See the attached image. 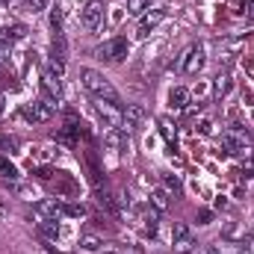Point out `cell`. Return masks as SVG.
I'll list each match as a JSON object with an SVG mask.
<instances>
[{
	"mask_svg": "<svg viewBox=\"0 0 254 254\" xmlns=\"http://www.w3.org/2000/svg\"><path fill=\"white\" fill-rule=\"evenodd\" d=\"M80 80H83V89L92 92L95 98L110 101V104H116V107H125L122 98H119V92L113 89V83H110L101 71H95V68H80Z\"/></svg>",
	"mask_w": 254,
	"mask_h": 254,
	"instance_id": "6da1fadb",
	"label": "cell"
},
{
	"mask_svg": "<svg viewBox=\"0 0 254 254\" xmlns=\"http://www.w3.org/2000/svg\"><path fill=\"white\" fill-rule=\"evenodd\" d=\"M222 148H225L231 157H246V154L252 151V139H249V133L240 125H234L231 130L222 133Z\"/></svg>",
	"mask_w": 254,
	"mask_h": 254,
	"instance_id": "7a4b0ae2",
	"label": "cell"
},
{
	"mask_svg": "<svg viewBox=\"0 0 254 254\" xmlns=\"http://www.w3.org/2000/svg\"><path fill=\"white\" fill-rule=\"evenodd\" d=\"M127 48H130V45H127L125 36H116V39L104 42L101 48H95V57H98V60H107V63H125Z\"/></svg>",
	"mask_w": 254,
	"mask_h": 254,
	"instance_id": "3957f363",
	"label": "cell"
},
{
	"mask_svg": "<svg viewBox=\"0 0 254 254\" xmlns=\"http://www.w3.org/2000/svg\"><path fill=\"white\" fill-rule=\"evenodd\" d=\"M204 60H207V51H204V45H190V48L181 54L178 68H181L184 74H198V71L204 68Z\"/></svg>",
	"mask_w": 254,
	"mask_h": 254,
	"instance_id": "277c9868",
	"label": "cell"
},
{
	"mask_svg": "<svg viewBox=\"0 0 254 254\" xmlns=\"http://www.w3.org/2000/svg\"><path fill=\"white\" fill-rule=\"evenodd\" d=\"M54 110L57 107H51L48 101H30V104H24V110H21V116L27 119V122H33V125H45V122H51L54 119Z\"/></svg>",
	"mask_w": 254,
	"mask_h": 254,
	"instance_id": "5b68a950",
	"label": "cell"
},
{
	"mask_svg": "<svg viewBox=\"0 0 254 254\" xmlns=\"http://www.w3.org/2000/svg\"><path fill=\"white\" fill-rule=\"evenodd\" d=\"M101 21H104V3H101V0H89V3L83 6V12H80V24H83L86 30H98Z\"/></svg>",
	"mask_w": 254,
	"mask_h": 254,
	"instance_id": "8992f818",
	"label": "cell"
},
{
	"mask_svg": "<svg viewBox=\"0 0 254 254\" xmlns=\"http://www.w3.org/2000/svg\"><path fill=\"white\" fill-rule=\"evenodd\" d=\"M98 116L104 119L107 127H116V130H125V116H122V107L110 104V101H101L98 98Z\"/></svg>",
	"mask_w": 254,
	"mask_h": 254,
	"instance_id": "52a82bcc",
	"label": "cell"
},
{
	"mask_svg": "<svg viewBox=\"0 0 254 254\" xmlns=\"http://www.w3.org/2000/svg\"><path fill=\"white\" fill-rule=\"evenodd\" d=\"M172 243H175L178 254L192 252V249H195V240H192L190 225H184V222H175V228H172Z\"/></svg>",
	"mask_w": 254,
	"mask_h": 254,
	"instance_id": "ba28073f",
	"label": "cell"
},
{
	"mask_svg": "<svg viewBox=\"0 0 254 254\" xmlns=\"http://www.w3.org/2000/svg\"><path fill=\"white\" fill-rule=\"evenodd\" d=\"M122 116H125V133H133L136 127L142 125L145 110H142L139 104H125V107H122Z\"/></svg>",
	"mask_w": 254,
	"mask_h": 254,
	"instance_id": "9c48e42d",
	"label": "cell"
},
{
	"mask_svg": "<svg viewBox=\"0 0 254 254\" xmlns=\"http://www.w3.org/2000/svg\"><path fill=\"white\" fill-rule=\"evenodd\" d=\"M163 18H166V12H163V9L145 12V15H142V21H139V30H136V36H139V39H145V36H148V33H151V30H154L160 21H163Z\"/></svg>",
	"mask_w": 254,
	"mask_h": 254,
	"instance_id": "30bf717a",
	"label": "cell"
},
{
	"mask_svg": "<svg viewBox=\"0 0 254 254\" xmlns=\"http://www.w3.org/2000/svg\"><path fill=\"white\" fill-rule=\"evenodd\" d=\"M95 195H98V204L110 213V216H119V207H116V192L110 187H95Z\"/></svg>",
	"mask_w": 254,
	"mask_h": 254,
	"instance_id": "8fae6325",
	"label": "cell"
},
{
	"mask_svg": "<svg viewBox=\"0 0 254 254\" xmlns=\"http://www.w3.org/2000/svg\"><path fill=\"white\" fill-rule=\"evenodd\" d=\"M222 240H228V243H246V225L243 222H225L222 225Z\"/></svg>",
	"mask_w": 254,
	"mask_h": 254,
	"instance_id": "7c38bea8",
	"label": "cell"
},
{
	"mask_svg": "<svg viewBox=\"0 0 254 254\" xmlns=\"http://www.w3.org/2000/svg\"><path fill=\"white\" fill-rule=\"evenodd\" d=\"M231 89H234L231 74H228V71H219V74H216V83H213V98H216V101H222Z\"/></svg>",
	"mask_w": 254,
	"mask_h": 254,
	"instance_id": "4fadbf2b",
	"label": "cell"
},
{
	"mask_svg": "<svg viewBox=\"0 0 254 254\" xmlns=\"http://www.w3.org/2000/svg\"><path fill=\"white\" fill-rule=\"evenodd\" d=\"M36 213H39V219H60L63 216V210H60V201H36Z\"/></svg>",
	"mask_w": 254,
	"mask_h": 254,
	"instance_id": "5bb4252c",
	"label": "cell"
},
{
	"mask_svg": "<svg viewBox=\"0 0 254 254\" xmlns=\"http://www.w3.org/2000/svg\"><path fill=\"white\" fill-rule=\"evenodd\" d=\"M187 104H190V89L187 86H175L172 95H169V107L172 110H187Z\"/></svg>",
	"mask_w": 254,
	"mask_h": 254,
	"instance_id": "9a60e30c",
	"label": "cell"
},
{
	"mask_svg": "<svg viewBox=\"0 0 254 254\" xmlns=\"http://www.w3.org/2000/svg\"><path fill=\"white\" fill-rule=\"evenodd\" d=\"M142 222H145V231H148V234H157V225H160V210H157L154 204H148V207L142 210Z\"/></svg>",
	"mask_w": 254,
	"mask_h": 254,
	"instance_id": "2e32d148",
	"label": "cell"
},
{
	"mask_svg": "<svg viewBox=\"0 0 254 254\" xmlns=\"http://www.w3.org/2000/svg\"><path fill=\"white\" fill-rule=\"evenodd\" d=\"M39 231L48 240H60V222L57 219H39Z\"/></svg>",
	"mask_w": 254,
	"mask_h": 254,
	"instance_id": "e0dca14e",
	"label": "cell"
},
{
	"mask_svg": "<svg viewBox=\"0 0 254 254\" xmlns=\"http://www.w3.org/2000/svg\"><path fill=\"white\" fill-rule=\"evenodd\" d=\"M151 204L163 213V210L169 207V190H166V187H157V190L151 192Z\"/></svg>",
	"mask_w": 254,
	"mask_h": 254,
	"instance_id": "ac0fdd59",
	"label": "cell"
},
{
	"mask_svg": "<svg viewBox=\"0 0 254 254\" xmlns=\"http://www.w3.org/2000/svg\"><path fill=\"white\" fill-rule=\"evenodd\" d=\"M104 145H110V148H122L125 145V130H116V127H110L107 130V136H104Z\"/></svg>",
	"mask_w": 254,
	"mask_h": 254,
	"instance_id": "d6986e66",
	"label": "cell"
},
{
	"mask_svg": "<svg viewBox=\"0 0 254 254\" xmlns=\"http://www.w3.org/2000/svg\"><path fill=\"white\" fill-rule=\"evenodd\" d=\"M148 6H151V0H130V3H127V15L142 18V15L148 12Z\"/></svg>",
	"mask_w": 254,
	"mask_h": 254,
	"instance_id": "ffe728a7",
	"label": "cell"
},
{
	"mask_svg": "<svg viewBox=\"0 0 254 254\" xmlns=\"http://www.w3.org/2000/svg\"><path fill=\"white\" fill-rule=\"evenodd\" d=\"M60 210H63V216H86V207L83 204H68V201H60Z\"/></svg>",
	"mask_w": 254,
	"mask_h": 254,
	"instance_id": "44dd1931",
	"label": "cell"
},
{
	"mask_svg": "<svg viewBox=\"0 0 254 254\" xmlns=\"http://www.w3.org/2000/svg\"><path fill=\"white\" fill-rule=\"evenodd\" d=\"M0 172H3V178H6V181H18V169H15L6 157H0Z\"/></svg>",
	"mask_w": 254,
	"mask_h": 254,
	"instance_id": "7402d4cb",
	"label": "cell"
},
{
	"mask_svg": "<svg viewBox=\"0 0 254 254\" xmlns=\"http://www.w3.org/2000/svg\"><path fill=\"white\" fill-rule=\"evenodd\" d=\"M80 246H83L86 252H101V246H104V243H101V240H98L95 234H86V237L80 240Z\"/></svg>",
	"mask_w": 254,
	"mask_h": 254,
	"instance_id": "603a6c76",
	"label": "cell"
},
{
	"mask_svg": "<svg viewBox=\"0 0 254 254\" xmlns=\"http://www.w3.org/2000/svg\"><path fill=\"white\" fill-rule=\"evenodd\" d=\"M163 184H166V190H169V192L181 190V178H178V175H166V178H163Z\"/></svg>",
	"mask_w": 254,
	"mask_h": 254,
	"instance_id": "cb8c5ba5",
	"label": "cell"
},
{
	"mask_svg": "<svg viewBox=\"0 0 254 254\" xmlns=\"http://www.w3.org/2000/svg\"><path fill=\"white\" fill-rule=\"evenodd\" d=\"M24 33H27V30H24L21 24H12V27H6V36H9V39H21Z\"/></svg>",
	"mask_w": 254,
	"mask_h": 254,
	"instance_id": "d4e9b609",
	"label": "cell"
},
{
	"mask_svg": "<svg viewBox=\"0 0 254 254\" xmlns=\"http://www.w3.org/2000/svg\"><path fill=\"white\" fill-rule=\"evenodd\" d=\"M27 9L30 12H42V9H48V0H27Z\"/></svg>",
	"mask_w": 254,
	"mask_h": 254,
	"instance_id": "484cf974",
	"label": "cell"
},
{
	"mask_svg": "<svg viewBox=\"0 0 254 254\" xmlns=\"http://www.w3.org/2000/svg\"><path fill=\"white\" fill-rule=\"evenodd\" d=\"M213 222V210H198V225H210Z\"/></svg>",
	"mask_w": 254,
	"mask_h": 254,
	"instance_id": "4316f807",
	"label": "cell"
},
{
	"mask_svg": "<svg viewBox=\"0 0 254 254\" xmlns=\"http://www.w3.org/2000/svg\"><path fill=\"white\" fill-rule=\"evenodd\" d=\"M0 148H9V151H15V148H18V142H15V139H6V136H0Z\"/></svg>",
	"mask_w": 254,
	"mask_h": 254,
	"instance_id": "83f0119b",
	"label": "cell"
},
{
	"mask_svg": "<svg viewBox=\"0 0 254 254\" xmlns=\"http://www.w3.org/2000/svg\"><path fill=\"white\" fill-rule=\"evenodd\" d=\"M198 130H201L204 136H210V133H213V122H207V119H204V122L198 125Z\"/></svg>",
	"mask_w": 254,
	"mask_h": 254,
	"instance_id": "f1b7e54d",
	"label": "cell"
},
{
	"mask_svg": "<svg viewBox=\"0 0 254 254\" xmlns=\"http://www.w3.org/2000/svg\"><path fill=\"white\" fill-rule=\"evenodd\" d=\"M163 136H166V139H172V136H175V130H172L169 122H163Z\"/></svg>",
	"mask_w": 254,
	"mask_h": 254,
	"instance_id": "f546056e",
	"label": "cell"
},
{
	"mask_svg": "<svg viewBox=\"0 0 254 254\" xmlns=\"http://www.w3.org/2000/svg\"><path fill=\"white\" fill-rule=\"evenodd\" d=\"M243 254H254V237H249V246H243Z\"/></svg>",
	"mask_w": 254,
	"mask_h": 254,
	"instance_id": "4dcf8cb0",
	"label": "cell"
},
{
	"mask_svg": "<svg viewBox=\"0 0 254 254\" xmlns=\"http://www.w3.org/2000/svg\"><path fill=\"white\" fill-rule=\"evenodd\" d=\"M249 15H252V18H254V0H252V3H249Z\"/></svg>",
	"mask_w": 254,
	"mask_h": 254,
	"instance_id": "1f68e13d",
	"label": "cell"
},
{
	"mask_svg": "<svg viewBox=\"0 0 254 254\" xmlns=\"http://www.w3.org/2000/svg\"><path fill=\"white\" fill-rule=\"evenodd\" d=\"M3 213H6V207H3V201H0V216H3Z\"/></svg>",
	"mask_w": 254,
	"mask_h": 254,
	"instance_id": "d6a6232c",
	"label": "cell"
},
{
	"mask_svg": "<svg viewBox=\"0 0 254 254\" xmlns=\"http://www.w3.org/2000/svg\"><path fill=\"white\" fill-rule=\"evenodd\" d=\"M101 254H119V252H101Z\"/></svg>",
	"mask_w": 254,
	"mask_h": 254,
	"instance_id": "836d02e7",
	"label": "cell"
},
{
	"mask_svg": "<svg viewBox=\"0 0 254 254\" xmlns=\"http://www.w3.org/2000/svg\"><path fill=\"white\" fill-rule=\"evenodd\" d=\"M249 237H254V228H252V234H249Z\"/></svg>",
	"mask_w": 254,
	"mask_h": 254,
	"instance_id": "e575fe53",
	"label": "cell"
},
{
	"mask_svg": "<svg viewBox=\"0 0 254 254\" xmlns=\"http://www.w3.org/2000/svg\"><path fill=\"white\" fill-rule=\"evenodd\" d=\"M0 3H3V0H0Z\"/></svg>",
	"mask_w": 254,
	"mask_h": 254,
	"instance_id": "d590c367",
	"label": "cell"
}]
</instances>
